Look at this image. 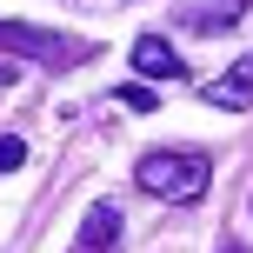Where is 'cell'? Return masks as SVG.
<instances>
[{
    "label": "cell",
    "instance_id": "obj_1",
    "mask_svg": "<svg viewBox=\"0 0 253 253\" xmlns=\"http://www.w3.org/2000/svg\"><path fill=\"white\" fill-rule=\"evenodd\" d=\"M133 180H140V193H153L167 207H193V200H207L213 160L200 147H153V153L133 160Z\"/></svg>",
    "mask_w": 253,
    "mask_h": 253
},
{
    "label": "cell",
    "instance_id": "obj_7",
    "mask_svg": "<svg viewBox=\"0 0 253 253\" xmlns=\"http://www.w3.org/2000/svg\"><path fill=\"white\" fill-rule=\"evenodd\" d=\"M13 167H27V140L20 133H0V173H13Z\"/></svg>",
    "mask_w": 253,
    "mask_h": 253
},
{
    "label": "cell",
    "instance_id": "obj_6",
    "mask_svg": "<svg viewBox=\"0 0 253 253\" xmlns=\"http://www.w3.org/2000/svg\"><path fill=\"white\" fill-rule=\"evenodd\" d=\"M120 227H126L120 207H114V200H93L87 220H80V247H87V253H114V247H120Z\"/></svg>",
    "mask_w": 253,
    "mask_h": 253
},
{
    "label": "cell",
    "instance_id": "obj_8",
    "mask_svg": "<svg viewBox=\"0 0 253 253\" xmlns=\"http://www.w3.org/2000/svg\"><path fill=\"white\" fill-rule=\"evenodd\" d=\"M114 100H120V107H133V114H147V107H153V87H147V80H133V87H120V93H114Z\"/></svg>",
    "mask_w": 253,
    "mask_h": 253
},
{
    "label": "cell",
    "instance_id": "obj_4",
    "mask_svg": "<svg viewBox=\"0 0 253 253\" xmlns=\"http://www.w3.org/2000/svg\"><path fill=\"white\" fill-rule=\"evenodd\" d=\"M133 74H140V80H180L187 60H180L160 34H140V40H133Z\"/></svg>",
    "mask_w": 253,
    "mask_h": 253
},
{
    "label": "cell",
    "instance_id": "obj_9",
    "mask_svg": "<svg viewBox=\"0 0 253 253\" xmlns=\"http://www.w3.org/2000/svg\"><path fill=\"white\" fill-rule=\"evenodd\" d=\"M67 7H80V13H114V7H126V0H67Z\"/></svg>",
    "mask_w": 253,
    "mask_h": 253
},
{
    "label": "cell",
    "instance_id": "obj_3",
    "mask_svg": "<svg viewBox=\"0 0 253 253\" xmlns=\"http://www.w3.org/2000/svg\"><path fill=\"white\" fill-rule=\"evenodd\" d=\"M200 100H207V107H227V114L253 107V53H247V60H233L227 74H213V80L200 87Z\"/></svg>",
    "mask_w": 253,
    "mask_h": 253
},
{
    "label": "cell",
    "instance_id": "obj_10",
    "mask_svg": "<svg viewBox=\"0 0 253 253\" xmlns=\"http://www.w3.org/2000/svg\"><path fill=\"white\" fill-rule=\"evenodd\" d=\"M220 253H247V247H240V240H227V247H220Z\"/></svg>",
    "mask_w": 253,
    "mask_h": 253
},
{
    "label": "cell",
    "instance_id": "obj_2",
    "mask_svg": "<svg viewBox=\"0 0 253 253\" xmlns=\"http://www.w3.org/2000/svg\"><path fill=\"white\" fill-rule=\"evenodd\" d=\"M0 53H27L40 67H80L93 47L67 40V34H47V27H27V20H0Z\"/></svg>",
    "mask_w": 253,
    "mask_h": 253
},
{
    "label": "cell",
    "instance_id": "obj_5",
    "mask_svg": "<svg viewBox=\"0 0 253 253\" xmlns=\"http://www.w3.org/2000/svg\"><path fill=\"white\" fill-rule=\"evenodd\" d=\"M247 0H187L180 7V27H193V34H227V27H240Z\"/></svg>",
    "mask_w": 253,
    "mask_h": 253
}]
</instances>
